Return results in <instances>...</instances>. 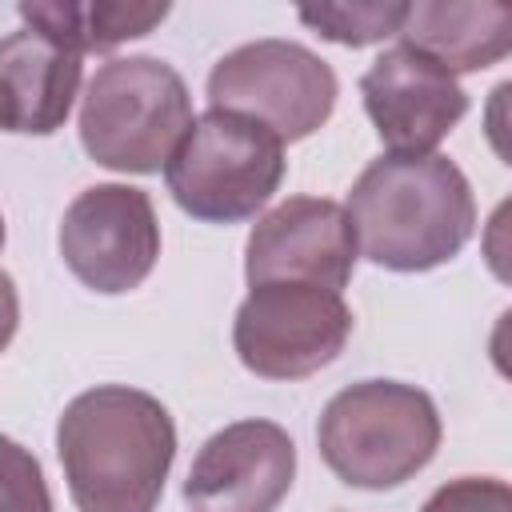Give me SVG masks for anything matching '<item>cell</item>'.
<instances>
[{
    "mask_svg": "<svg viewBox=\"0 0 512 512\" xmlns=\"http://www.w3.org/2000/svg\"><path fill=\"white\" fill-rule=\"evenodd\" d=\"M408 52L432 60L448 76L480 72L508 56L512 48V4L504 0H432L408 4L396 32Z\"/></svg>",
    "mask_w": 512,
    "mask_h": 512,
    "instance_id": "cell-13",
    "label": "cell"
},
{
    "mask_svg": "<svg viewBox=\"0 0 512 512\" xmlns=\"http://www.w3.org/2000/svg\"><path fill=\"white\" fill-rule=\"evenodd\" d=\"M16 324H20V296H16L12 276H8V272H0V352L12 344Z\"/></svg>",
    "mask_w": 512,
    "mask_h": 512,
    "instance_id": "cell-18",
    "label": "cell"
},
{
    "mask_svg": "<svg viewBox=\"0 0 512 512\" xmlns=\"http://www.w3.org/2000/svg\"><path fill=\"white\" fill-rule=\"evenodd\" d=\"M0 512H52L40 460L8 436H0Z\"/></svg>",
    "mask_w": 512,
    "mask_h": 512,
    "instance_id": "cell-16",
    "label": "cell"
},
{
    "mask_svg": "<svg viewBox=\"0 0 512 512\" xmlns=\"http://www.w3.org/2000/svg\"><path fill=\"white\" fill-rule=\"evenodd\" d=\"M56 240L84 288L100 296L132 292L148 280L160 256L152 196L132 184H92L64 208Z\"/></svg>",
    "mask_w": 512,
    "mask_h": 512,
    "instance_id": "cell-8",
    "label": "cell"
},
{
    "mask_svg": "<svg viewBox=\"0 0 512 512\" xmlns=\"http://www.w3.org/2000/svg\"><path fill=\"white\" fill-rule=\"evenodd\" d=\"M80 72V56L44 32H8L0 40V128L20 136L56 132L72 112Z\"/></svg>",
    "mask_w": 512,
    "mask_h": 512,
    "instance_id": "cell-12",
    "label": "cell"
},
{
    "mask_svg": "<svg viewBox=\"0 0 512 512\" xmlns=\"http://www.w3.org/2000/svg\"><path fill=\"white\" fill-rule=\"evenodd\" d=\"M56 452L76 512H156L176 460V424L156 396L100 384L64 408Z\"/></svg>",
    "mask_w": 512,
    "mask_h": 512,
    "instance_id": "cell-1",
    "label": "cell"
},
{
    "mask_svg": "<svg viewBox=\"0 0 512 512\" xmlns=\"http://www.w3.org/2000/svg\"><path fill=\"white\" fill-rule=\"evenodd\" d=\"M292 476V436L272 420H236L196 452L184 500L192 512H276Z\"/></svg>",
    "mask_w": 512,
    "mask_h": 512,
    "instance_id": "cell-10",
    "label": "cell"
},
{
    "mask_svg": "<svg viewBox=\"0 0 512 512\" xmlns=\"http://www.w3.org/2000/svg\"><path fill=\"white\" fill-rule=\"evenodd\" d=\"M316 444L344 484L364 492L400 488L436 456L440 412L416 384L360 380L324 404Z\"/></svg>",
    "mask_w": 512,
    "mask_h": 512,
    "instance_id": "cell-3",
    "label": "cell"
},
{
    "mask_svg": "<svg viewBox=\"0 0 512 512\" xmlns=\"http://www.w3.org/2000/svg\"><path fill=\"white\" fill-rule=\"evenodd\" d=\"M356 268V236L344 204L288 196L264 212L244 248L248 284H316L340 292Z\"/></svg>",
    "mask_w": 512,
    "mask_h": 512,
    "instance_id": "cell-9",
    "label": "cell"
},
{
    "mask_svg": "<svg viewBox=\"0 0 512 512\" xmlns=\"http://www.w3.org/2000/svg\"><path fill=\"white\" fill-rule=\"evenodd\" d=\"M172 200L208 224L256 216L284 180V144L256 120L208 108L164 164Z\"/></svg>",
    "mask_w": 512,
    "mask_h": 512,
    "instance_id": "cell-5",
    "label": "cell"
},
{
    "mask_svg": "<svg viewBox=\"0 0 512 512\" xmlns=\"http://www.w3.org/2000/svg\"><path fill=\"white\" fill-rule=\"evenodd\" d=\"M360 96L388 156H428L468 112V96L456 76L404 44L368 64L360 76Z\"/></svg>",
    "mask_w": 512,
    "mask_h": 512,
    "instance_id": "cell-11",
    "label": "cell"
},
{
    "mask_svg": "<svg viewBox=\"0 0 512 512\" xmlns=\"http://www.w3.org/2000/svg\"><path fill=\"white\" fill-rule=\"evenodd\" d=\"M0 248H4V216H0Z\"/></svg>",
    "mask_w": 512,
    "mask_h": 512,
    "instance_id": "cell-19",
    "label": "cell"
},
{
    "mask_svg": "<svg viewBox=\"0 0 512 512\" xmlns=\"http://www.w3.org/2000/svg\"><path fill=\"white\" fill-rule=\"evenodd\" d=\"M356 252L392 272H428L452 260L472 228L476 200L468 176L448 156H380L348 192Z\"/></svg>",
    "mask_w": 512,
    "mask_h": 512,
    "instance_id": "cell-2",
    "label": "cell"
},
{
    "mask_svg": "<svg viewBox=\"0 0 512 512\" xmlns=\"http://www.w3.org/2000/svg\"><path fill=\"white\" fill-rule=\"evenodd\" d=\"M352 336V308L316 284H252L236 308L232 348L264 380H304L328 368Z\"/></svg>",
    "mask_w": 512,
    "mask_h": 512,
    "instance_id": "cell-7",
    "label": "cell"
},
{
    "mask_svg": "<svg viewBox=\"0 0 512 512\" xmlns=\"http://www.w3.org/2000/svg\"><path fill=\"white\" fill-rule=\"evenodd\" d=\"M20 16L32 32H44L60 48L84 56V52H108L124 40L148 36L164 16L168 4H148V0H24Z\"/></svg>",
    "mask_w": 512,
    "mask_h": 512,
    "instance_id": "cell-14",
    "label": "cell"
},
{
    "mask_svg": "<svg viewBox=\"0 0 512 512\" xmlns=\"http://www.w3.org/2000/svg\"><path fill=\"white\" fill-rule=\"evenodd\" d=\"M316 36L348 48H364L376 40H388L400 32L408 4L396 0H376V4H304L296 12Z\"/></svg>",
    "mask_w": 512,
    "mask_h": 512,
    "instance_id": "cell-15",
    "label": "cell"
},
{
    "mask_svg": "<svg viewBox=\"0 0 512 512\" xmlns=\"http://www.w3.org/2000/svg\"><path fill=\"white\" fill-rule=\"evenodd\" d=\"M188 128V84L156 56L100 64L80 100V144L112 172H160Z\"/></svg>",
    "mask_w": 512,
    "mask_h": 512,
    "instance_id": "cell-4",
    "label": "cell"
},
{
    "mask_svg": "<svg viewBox=\"0 0 512 512\" xmlns=\"http://www.w3.org/2000/svg\"><path fill=\"white\" fill-rule=\"evenodd\" d=\"M208 100L264 124L280 144L312 136L336 108V72L292 40H252L216 60Z\"/></svg>",
    "mask_w": 512,
    "mask_h": 512,
    "instance_id": "cell-6",
    "label": "cell"
},
{
    "mask_svg": "<svg viewBox=\"0 0 512 512\" xmlns=\"http://www.w3.org/2000/svg\"><path fill=\"white\" fill-rule=\"evenodd\" d=\"M420 512H512V488L496 476H460L436 488Z\"/></svg>",
    "mask_w": 512,
    "mask_h": 512,
    "instance_id": "cell-17",
    "label": "cell"
}]
</instances>
